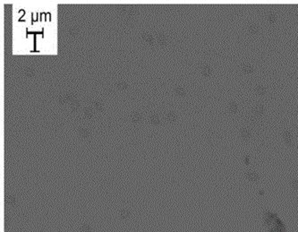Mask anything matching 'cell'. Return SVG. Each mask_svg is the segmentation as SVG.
<instances>
[{
	"mask_svg": "<svg viewBox=\"0 0 298 232\" xmlns=\"http://www.w3.org/2000/svg\"><path fill=\"white\" fill-rule=\"evenodd\" d=\"M240 70L244 74H252L255 71V66L250 62H244L240 66Z\"/></svg>",
	"mask_w": 298,
	"mask_h": 232,
	"instance_id": "6da1fadb",
	"label": "cell"
},
{
	"mask_svg": "<svg viewBox=\"0 0 298 232\" xmlns=\"http://www.w3.org/2000/svg\"><path fill=\"white\" fill-rule=\"evenodd\" d=\"M246 30L252 35H257L260 32V26L254 22H249L246 24Z\"/></svg>",
	"mask_w": 298,
	"mask_h": 232,
	"instance_id": "7a4b0ae2",
	"label": "cell"
},
{
	"mask_svg": "<svg viewBox=\"0 0 298 232\" xmlns=\"http://www.w3.org/2000/svg\"><path fill=\"white\" fill-rule=\"evenodd\" d=\"M244 177L247 180H249L250 182H252V183H257L260 178V175L256 171H253V170L246 171L244 173Z\"/></svg>",
	"mask_w": 298,
	"mask_h": 232,
	"instance_id": "3957f363",
	"label": "cell"
},
{
	"mask_svg": "<svg viewBox=\"0 0 298 232\" xmlns=\"http://www.w3.org/2000/svg\"><path fill=\"white\" fill-rule=\"evenodd\" d=\"M283 139H284L285 144L288 147H291L293 145V142H294L293 135H292V133L289 129H285L283 131Z\"/></svg>",
	"mask_w": 298,
	"mask_h": 232,
	"instance_id": "277c9868",
	"label": "cell"
},
{
	"mask_svg": "<svg viewBox=\"0 0 298 232\" xmlns=\"http://www.w3.org/2000/svg\"><path fill=\"white\" fill-rule=\"evenodd\" d=\"M240 136H241L243 141H244V142L249 141L252 137V132H251L250 128L247 127H243L240 129Z\"/></svg>",
	"mask_w": 298,
	"mask_h": 232,
	"instance_id": "5b68a950",
	"label": "cell"
},
{
	"mask_svg": "<svg viewBox=\"0 0 298 232\" xmlns=\"http://www.w3.org/2000/svg\"><path fill=\"white\" fill-rule=\"evenodd\" d=\"M252 111L256 117H261L266 111V106L263 103H258L254 106Z\"/></svg>",
	"mask_w": 298,
	"mask_h": 232,
	"instance_id": "8992f818",
	"label": "cell"
},
{
	"mask_svg": "<svg viewBox=\"0 0 298 232\" xmlns=\"http://www.w3.org/2000/svg\"><path fill=\"white\" fill-rule=\"evenodd\" d=\"M253 91L254 92L259 95V96H264L267 93V87L262 84V83H257L254 87H253Z\"/></svg>",
	"mask_w": 298,
	"mask_h": 232,
	"instance_id": "52a82bcc",
	"label": "cell"
},
{
	"mask_svg": "<svg viewBox=\"0 0 298 232\" xmlns=\"http://www.w3.org/2000/svg\"><path fill=\"white\" fill-rule=\"evenodd\" d=\"M227 111L230 114H236L238 112V110H239V106H238V104L235 101L230 100V101L227 102Z\"/></svg>",
	"mask_w": 298,
	"mask_h": 232,
	"instance_id": "ba28073f",
	"label": "cell"
},
{
	"mask_svg": "<svg viewBox=\"0 0 298 232\" xmlns=\"http://www.w3.org/2000/svg\"><path fill=\"white\" fill-rule=\"evenodd\" d=\"M267 20L270 24H274L277 21V15L274 11H269L267 14Z\"/></svg>",
	"mask_w": 298,
	"mask_h": 232,
	"instance_id": "9c48e42d",
	"label": "cell"
},
{
	"mask_svg": "<svg viewBox=\"0 0 298 232\" xmlns=\"http://www.w3.org/2000/svg\"><path fill=\"white\" fill-rule=\"evenodd\" d=\"M202 73L204 76H210L212 74V68L210 65H204L202 68Z\"/></svg>",
	"mask_w": 298,
	"mask_h": 232,
	"instance_id": "30bf717a",
	"label": "cell"
},
{
	"mask_svg": "<svg viewBox=\"0 0 298 232\" xmlns=\"http://www.w3.org/2000/svg\"><path fill=\"white\" fill-rule=\"evenodd\" d=\"M273 217L274 216L269 211H266L264 213V224L266 226H269L271 224V220H272Z\"/></svg>",
	"mask_w": 298,
	"mask_h": 232,
	"instance_id": "8fae6325",
	"label": "cell"
},
{
	"mask_svg": "<svg viewBox=\"0 0 298 232\" xmlns=\"http://www.w3.org/2000/svg\"><path fill=\"white\" fill-rule=\"evenodd\" d=\"M289 184H290L291 188H292L294 191H296V192L298 191V178H296V177L292 178V179L290 180Z\"/></svg>",
	"mask_w": 298,
	"mask_h": 232,
	"instance_id": "7c38bea8",
	"label": "cell"
},
{
	"mask_svg": "<svg viewBox=\"0 0 298 232\" xmlns=\"http://www.w3.org/2000/svg\"><path fill=\"white\" fill-rule=\"evenodd\" d=\"M120 215H121V218H122V219H129L131 213H130L127 210H124V211H121V214H120Z\"/></svg>",
	"mask_w": 298,
	"mask_h": 232,
	"instance_id": "4fadbf2b",
	"label": "cell"
},
{
	"mask_svg": "<svg viewBox=\"0 0 298 232\" xmlns=\"http://www.w3.org/2000/svg\"><path fill=\"white\" fill-rule=\"evenodd\" d=\"M82 232H91V228L90 225L84 224V225H82Z\"/></svg>",
	"mask_w": 298,
	"mask_h": 232,
	"instance_id": "5bb4252c",
	"label": "cell"
},
{
	"mask_svg": "<svg viewBox=\"0 0 298 232\" xmlns=\"http://www.w3.org/2000/svg\"><path fill=\"white\" fill-rule=\"evenodd\" d=\"M245 162H246V163H249V157H247V156L245 157Z\"/></svg>",
	"mask_w": 298,
	"mask_h": 232,
	"instance_id": "9a60e30c",
	"label": "cell"
},
{
	"mask_svg": "<svg viewBox=\"0 0 298 232\" xmlns=\"http://www.w3.org/2000/svg\"><path fill=\"white\" fill-rule=\"evenodd\" d=\"M199 232H208V231H207L206 229H201V230H200Z\"/></svg>",
	"mask_w": 298,
	"mask_h": 232,
	"instance_id": "2e32d148",
	"label": "cell"
}]
</instances>
